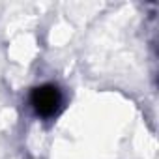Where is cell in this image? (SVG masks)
<instances>
[{"label": "cell", "instance_id": "6da1fadb", "mask_svg": "<svg viewBox=\"0 0 159 159\" xmlns=\"http://www.w3.org/2000/svg\"><path fill=\"white\" fill-rule=\"evenodd\" d=\"M32 109L41 118H51L58 112L62 105V94L54 84H41L32 90L30 94Z\"/></svg>", "mask_w": 159, "mask_h": 159}]
</instances>
